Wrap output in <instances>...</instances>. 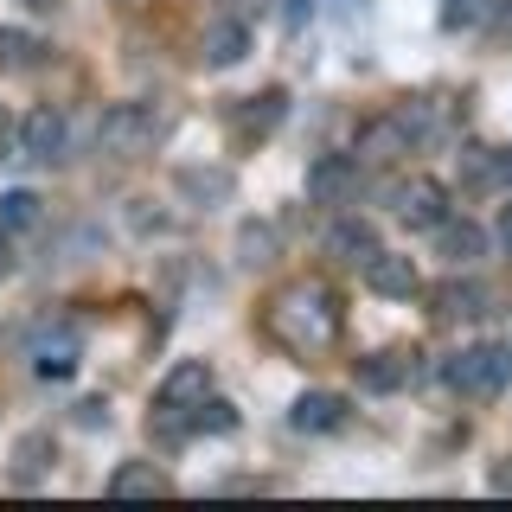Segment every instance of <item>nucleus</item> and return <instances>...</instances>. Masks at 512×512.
Here are the masks:
<instances>
[{
    "label": "nucleus",
    "mask_w": 512,
    "mask_h": 512,
    "mask_svg": "<svg viewBox=\"0 0 512 512\" xmlns=\"http://www.w3.org/2000/svg\"><path fill=\"white\" fill-rule=\"evenodd\" d=\"M442 378L455 384V391H468V397H493L512 378V346H468V352L448 359Z\"/></svg>",
    "instance_id": "obj_3"
},
{
    "label": "nucleus",
    "mask_w": 512,
    "mask_h": 512,
    "mask_svg": "<svg viewBox=\"0 0 512 512\" xmlns=\"http://www.w3.org/2000/svg\"><path fill=\"white\" fill-rule=\"evenodd\" d=\"M7 141H13V122H7V116H0V148H7Z\"/></svg>",
    "instance_id": "obj_31"
},
{
    "label": "nucleus",
    "mask_w": 512,
    "mask_h": 512,
    "mask_svg": "<svg viewBox=\"0 0 512 512\" xmlns=\"http://www.w3.org/2000/svg\"><path fill=\"white\" fill-rule=\"evenodd\" d=\"M244 52H250V26L244 20H212V26H205V64L231 71Z\"/></svg>",
    "instance_id": "obj_16"
},
{
    "label": "nucleus",
    "mask_w": 512,
    "mask_h": 512,
    "mask_svg": "<svg viewBox=\"0 0 512 512\" xmlns=\"http://www.w3.org/2000/svg\"><path fill=\"white\" fill-rule=\"evenodd\" d=\"M391 205H397V218H404L410 231H436L448 218V186L442 180H404L391 192Z\"/></svg>",
    "instance_id": "obj_4"
},
{
    "label": "nucleus",
    "mask_w": 512,
    "mask_h": 512,
    "mask_svg": "<svg viewBox=\"0 0 512 512\" xmlns=\"http://www.w3.org/2000/svg\"><path fill=\"white\" fill-rule=\"evenodd\" d=\"M237 256H244V263H269V256H276V231H269V224H244V231H237Z\"/></svg>",
    "instance_id": "obj_25"
},
{
    "label": "nucleus",
    "mask_w": 512,
    "mask_h": 512,
    "mask_svg": "<svg viewBox=\"0 0 512 512\" xmlns=\"http://www.w3.org/2000/svg\"><path fill=\"white\" fill-rule=\"evenodd\" d=\"M39 52H45V45L32 39V32L0 26V64H7V71H32V64H39Z\"/></svg>",
    "instance_id": "obj_23"
},
{
    "label": "nucleus",
    "mask_w": 512,
    "mask_h": 512,
    "mask_svg": "<svg viewBox=\"0 0 512 512\" xmlns=\"http://www.w3.org/2000/svg\"><path fill=\"white\" fill-rule=\"evenodd\" d=\"M436 237H442V256H448V263H474V256H487V231L468 224V218H442Z\"/></svg>",
    "instance_id": "obj_17"
},
{
    "label": "nucleus",
    "mask_w": 512,
    "mask_h": 512,
    "mask_svg": "<svg viewBox=\"0 0 512 512\" xmlns=\"http://www.w3.org/2000/svg\"><path fill=\"white\" fill-rule=\"evenodd\" d=\"M96 141H103V154H122V160L154 154V141H160V116H154L148 103H109V109H103V122H96Z\"/></svg>",
    "instance_id": "obj_2"
},
{
    "label": "nucleus",
    "mask_w": 512,
    "mask_h": 512,
    "mask_svg": "<svg viewBox=\"0 0 512 512\" xmlns=\"http://www.w3.org/2000/svg\"><path fill=\"white\" fill-rule=\"evenodd\" d=\"M493 13H500V0H442V26L448 32H474V26H487Z\"/></svg>",
    "instance_id": "obj_22"
},
{
    "label": "nucleus",
    "mask_w": 512,
    "mask_h": 512,
    "mask_svg": "<svg viewBox=\"0 0 512 512\" xmlns=\"http://www.w3.org/2000/svg\"><path fill=\"white\" fill-rule=\"evenodd\" d=\"M160 493H167V474L154 461H122L109 474V500H160Z\"/></svg>",
    "instance_id": "obj_14"
},
{
    "label": "nucleus",
    "mask_w": 512,
    "mask_h": 512,
    "mask_svg": "<svg viewBox=\"0 0 512 512\" xmlns=\"http://www.w3.org/2000/svg\"><path fill=\"white\" fill-rule=\"evenodd\" d=\"M468 314H487V288H474V282H442V288H436V320H468Z\"/></svg>",
    "instance_id": "obj_19"
},
{
    "label": "nucleus",
    "mask_w": 512,
    "mask_h": 512,
    "mask_svg": "<svg viewBox=\"0 0 512 512\" xmlns=\"http://www.w3.org/2000/svg\"><path fill=\"white\" fill-rule=\"evenodd\" d=\"M410 141H416V135H410L404 122H397V116H384V122H372V128L359 135V154H365V160H391V154H404Z\"/></svg>",
    "instance_id": "obj_18"
},
{
    "label": "nucleus",
    "mask_w": 512,
    "mask_h": 512,
    "mask_svg": "<svg viewBox=\"0 0 512 512\" xmlns=\"http://www.w3.org/2000/svg\"><path fill=\"white\" fill-rule=\"evenodd\" d=\"M77 359H84V340H77L71 327L45 333V340L32 346V372H39V378H71V372H77Z\"/></svg>",
    "instance_id": "obj_11"
},
{
    "label": "nucleus",
    "mask_w": 512,
    "mask_h": 512,
    "mask_svg": "<svg viewBox=\"0 0 512 512\" xmlns=\"http://www.w3.org/2000/svg\"><path fill=\"white\" fill-rule=\"evenodd\" d=\"M58 468V442L45 436V429H26L20 442H13V455H7V480L13 487H45Z\"/></svg>",
    "instance_id": "obj_5"
},
{
    "label": "nucleus",
    "mask_w": 512,
    "mask_h": 512,
    "mask_svg": "<svg viewBox=\"0 0 512 512\" xmlns=\"http://www.w3.org/2000/svg\"><path fill=\"white\" fill-rule=\"evenodd\" d=\"M423 378V365H416V352H372V359H359V384L365 391H397V384Z\"/></svg>",
    "instance_id": "obj_12"
},
{
    "label": "nucleus",
    "mask_w": 512,
    "mask_h": 512,
    "mask_svg": "<svg viewBox=\"0 0 512 512\" xmlns=\"http://www.w3.org/2000/svg\"><path fill=\"white\" fill-rule=\"evenodd\" d=\"M282 20L288 26H308L314 20V0H282Z\"/></svg>",
    "instance_id": "obj_26"
},
{
    "label": "nucleus",
    "mask_w": 512,
    "mask_h": 512,
    "mask_svg": "<svg viewBox=\"0 0 512 512\" xmlns=\"http://www.w3.org/2000/svg\"><path fill=\"white\" fill-rule=\"evenodd\" d=\"M288 423H295L301 436H327V429L346 423V397L340 391H301L295 410H288Z\"/></svg>",
    "instance_id": "obj_9"
},
{
    "label": "nucleus",
    "mask_w": 512,
    "mask_h": 512,
    "mask_svg": "<svg viewBox=\"0 0 512 512\" xmlns=\"http://www.w3.org/2000/svg\"><path fill=\"white\" fill-rule=\"evenodd\" d=\"M64 141H71V128H64L58 109H32V116L20 122V148H26L32 160H58Z\"/></svg>",
    "instance_id": "obj_10"
},
{
    "label": "nucleus",
    "mask_w": 512,
    "mask_h": 512,
    "mask_svg": "<svg viewBox=\"0 0 512 512\" xmlns=\"http://www.w3.org/2000/svg\"><path fill=\"white\" fill-rule=\"evenodd\" d=\"M205 391H212V365H205V359H180L167 378H160L154 404H160V410H192Z\"/></svg>",
    "instance_id": "obj_8"
},
{
    "label": "nucleus",
    "mask_w": 512,
    "mask_h": 512,
    "mask_svg": "<svg viewBox=\"0 0 512 512\" xmlns=\"http://www.w3.org/2000/svg\"><path fill=\"white\" fill-rule=\"evenodd\" d=\"M39 224V192H0V231H26Z\"/></svg>",
    "instance_id": "obj_24"
},
{
    "label": "nucleus",
    "mask_w": 512,
    "mask_h": 512,
    "mask_svg": "<svg viewBox=\"0 0 512 512\" xmlns=\"http://www.w3.org/2000/svg\"><path fill=\"white\" fill-rule=\"evenodd\" d=\"M288 116V90H263V96H244V109H237V135H276Z\"/></svg>",
    "instance_id": "obj_15"
},
{
    "label": "nucleus",
    "mask_w": 512,
    "mask_h": 512,
    "mask_svg": "<svg viewBox=\"0 0 512 512\" xmlns=\"http://www.w3.org/2000/svg\"><path fill=\"white\" fill-rule=\"evenodd\" d=\"M359 192V154H320L308 167V199L314 205H346Z\"/></svg>",
    "instance_id": "obj_6"
},
{
    "label": "nucleus",
    "mask_w": 512,
    "mask_h": 512,
    "mask_svg": "<svg viewBox=\"0 0 512 512\" xmlns=\"http://www.w3.org/2000/svg\"><path fill=\"white\" fill-rule=\"evenodd\" d=\"M372 250H378V231H372L365 218H340V224L327 231V256H333V263L365 269V256H372Z\"/></svg>",
    "instance_id": "obj_13"
},
{
    "label": "nucleus",
    "mask_w": 512,
    "mask_h": 512,
    "mask_svg": "<svg viewBox=\"0 0 512 512\" xmlns=\"http://www.w3.org/2000/svg\"><path fill=\"white\" fill-rule=\"evenodd\" d=\"M493 180H506V186H512V154H493Z\"/></svg>",
    "instance_id": "obj_30"
},
{
    "label": "nucleus",
    "mask_w": 512,
    "mask_h": 512,
    "mask_svg": "<svg viewBox=\"0 0 512 512\" xmlns=\"http://www.w3.org/2000/svg\"><path fill=\"white\" fill-rule=\"evenodd\" d=\"M13 269V231H0V276Z\"/></svg>",
    "instance_id": "obj_29"
},
{
    "label": "nucleus",
    "mask_w": 512,
    "mask_h": 512,
    "mask_svg": "<svg viewBox=\"0 0 512 512\" xmlns=\"http://www.w3.org/2000/svg\"><path fill=\"white\" fill-rule=\"evenodd\" d=\"M180 192L186 199H231V173L224 167H180Z\"/></svg>",
    "instance_id": "obj_21"
},
{
    "label": "nucleus",
    "mask_w": 512,
    "mask_h": 512,
    "mask_svg": "<svg viewBox=\"0 0 512 512\" xmlns=\"http://www.w3.org/2000/svg\"><path fill=\"white\" fill-rule=\"evenodd\" d=\"M493 237H500V250L512 256V205H506V212H500V224H493Z\"/></svg>",
    "instance_id": "obj_27"
},
{
    "label": "nucleus",
    "mask_w": 512,
    "mask_h": 512,
    "mask_svg": "<svg viewBox=\"0 0 512 512\" xmlns=\"http://www.w3.org/2000/svg\"><path fill=\"white\" fill-rule=\"evenodd\" d=\"M186 429H192V436H231V429H237V410L224 404V397H212V391H205L199 404L186 410Z\"/></svg>",
    "instance_id": "obj_20"
},
{
    "label": "nucleus",
    "mask_w": 512,
    "mask_h": 512,
    "mask_svg": "<svg viewBox=\"0 0 512 512\" xmlns=\"http://www.w3.org/2000/svg\"><path fill=\"white\" fill-rule=\"evenodd\" d=\"M493 493H512V461H500V468H493Z\"/></svg>",
    "instance_id": "obj_28"
},
{
    "label": "nucleus",
    "mask_w": 512,
    "mask_h": 512,
    "mask_svg": "<svg viewBox=\"0 0 512 512\" xmlns=\"http://www.w3.org/2000/svg\"><path fill=\"white\" fill-rule=\"evenodd\" d=\"M269 333L295 352H320V346L340 340V301L320 282H295V288H282L276 308H269Z\"/></svg>",
    "instance_id": "obj_1"
},
{
    "label": "nucleus",
    "mask_w": 512,
    "mask_h": 512,
    "mask_svg": "<svg viewBox=\"0 0 512 512\" xmlns=\"http://www.w3.org/2000/svg\"><path fill=\"white\" fill-rule=\"evenodd\" d=\"M365 288L384 301H410L416 288H423V276H416V263L410 256H397V250H372L365 256Z\"/></svg>",
    "instance_id": "obj_7"
}]
</instances>
